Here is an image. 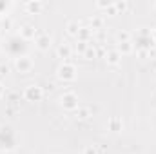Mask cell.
Returning <instances> with one entry per match:
<instances>
[{"label": "cell", "instance_id": "4fadbf2b", "mask_svg": "<svg viewBox=\"0 0 156 154\" xmlns=\"http://www.w3.org/2000/svg\"><path fill=\"white\" fill-rule=\"evenodd\" d=\"M107 129H109L111 132H120V131L123 129L122 118H118V116H111V118H109V121H107Z\"/></svg>", "mask_w": 156, "mask_h": 154}, {"label": "cell", "instance_id": "f546056e", "mask_svg": "<svg viewBox=\"0 0 156 154\" xmlns=\"http://www.w3.org/2000/svg\"><path fill=\"white\" fill-rule=\"evenodd\" d=\"M153 11H154V13H156V2H154V4H153Z\"/></svg>", "mask_w": 156, "mask_h": 154}, {"label": "cell", "instance_id": "5b68a950", "mask_svg": "<svg viewBox=\"0 0 156 154\" xmlns=\"http://www.w3.org/2000/svg\"><path fill=\"white\" fill-rule=\"evenodd\" d=\"M60 107L67 113H75L78 107H80V100H78V94L73 91H67L60 96Z\"/></svg>", "mask_w": 156, "mask_h": 154}, {"label": "cell", "instance_id": "7402d4cb", "mask_svg": "<svg viewBox=\"0 0 156 154\" xmlns=\"http://www.w3.org/2000/svg\"><path fill=\"white\" fill-rule=\"evenodd\" d=\"M127 7H129L127 0H115V11H116V15L125 13V11H127Z\"/></svg>", "mask_w": 156, "mask_h": 154}, {"label": "cell", "instance_id": "9a60e30c", "mask_svg": "<svg viewBox=\"0 0 156 154\" xmlns=\"http://www.w3.org/2000/svg\"><path fill=\"white\" fill-rule=\"evenodd\" d=\"M116 49L118 53L122 54V56H125V54H131V53H134V45H133V40L131 42H123V44H116Z\"/></svg>", "mask_w": 156, "mask_h": 154}, {"label": "cell", "instance_id": "277c9868", "mask_svg": "<svg viewBox=\"0 0 156 154\" xmlns=\"http://www.w3.org/2000/svg\"><path fill=\"white\" fill-rule=\"evenodd\" d=\"M56 78L64 83H69V82H75L76 80V65L71 64V62H62L56 69Z\"/></svg>", "mask_w": 156, "mask_h": 154}, {"label": "cell", "instance_id": "7a4b0ae2", "mask_svg": "<svg viewBox=\"0 0 156 154\" xmlns=\"http://www.w3.org/2000/svg\"><path fill=\"white\" fill-rule=\"evenodd\" d=\"M18 147V136L16 131L11 125L0 127V152H13Z\"/></svg>", "mask_w": 156, "mask_h": 154}, {"label": "cell", "instance_id": "cb8c5ba5", "mask_svg": "<svg viewBox=\"0 0 156 154\" xmlns=\"http://www.w3.org/2000/svg\"><path fill=\"white\" fill-rule=\"evenodd\" d=\"M91 44L89 42H78L76 40V45H75V49L73 51H76V54H83L85 51H87V47H89Z\"/></svg>", "mask_w": 156, "mask_h": 154}, {"label": "cell", "instance_id": "4316f807", "mask_svg": "<svg viewBox=\"0 0 156 154\" xmlns=\"http://www.w3.org/2000/svg\"><path fill=\"white\" fill-rule=\"evenodd\" d=\"M7 73H9V67L4 65V64H0V75H7Z\"/></svg>", "mask_w": 156, "mask_h": 154}, {"label": "cell", "instance_id": "ac0fdd59", "mask_svg": "<svg viewBox=\"0 0 156 154\" xmlns=\"http://www.w3.org/2000/svg\"><path fill=\"white\" fill-rule=\"evenodd\" d=\"M116 44H123V42H131L133 40V33L131 31H127V29H120L116 33Z\"/></svg>", "mask_w": 156, "mask_h": 154}, {"label": "cell", "instance_id": "3957f363", "mask_svg": "<svg viewBox=\"0 0 156 154\" xmlns=\"http://www.w3.org/2000/svg\"><path fill=\"white\" fill-rule=\"evenodd\" d=\"M133 45L136 51H153L156 47L153 35H151V29L147 27H140L136 33H133Z\"/></svg>", "mask_w": 156, "mask_h": 154}, {"label": "cell", "instance_id": "9c48e42d", "mask_svg": "<svg viewBox=\"0 0 156 154\" xmlns=\"http://www.w3.org/2000/svg\"><path fill=\"white\" fill-rule=\"evenodd\" d=\"M37 35H38V29H37L33 24H22V26H20V29H18V37H20V38H24L26 42L35 40V38H37Z\"/></svg>", "mask_w": 156, "mask_h": 154}, {"label": "cell", "instance_id": "4dcf8cb0", "mask_svg": "<svg viewBox=\"0 0 156 154\" xmlns=\"http://www.w3.org/2000/svg\"><path fill=\"white\" fill-rule=\"evenodd\" d=\"M0 37H2V29H0Z\"/></svg>", "mask_w": 156, "mask_h": 154}, {"label": "cell", "instance_id": "52a82bcc", "mask_svg": "<svg viewBox=\"0 0 156 154\" xmlns=\"http://www.w3.org/2000/svg\"><path fill=\"white\" fill-rule=\"evenodd\" d=\"M33 67H35V62H33V58H31L29 54L20 56V58L15 60V69H16L20 75H29V73L33 71Z\"/></svg>", "mask_w": 156, "mask_h": 154}, {"label": "cell", "instance_id": "e0dca14e", "mask_svg": "<svg viewBox=\"0 0 156 154\" xmlns=\"http://www.w3.org/2000/svg\"><path fill=\"white\" fill-rule=\"evenodd\" d=\"M80 22L78 20H71V22H67V26H66V29H67V35L69 37H75L76 38L78 37V31H80Z\"/></svg>", "mask_w": 156, "mask_h": 154}, {"label": "cell", "instance_id": "603a6c76", "mask_svg": "<svg viewBox=\"0 0 156 154\" xmlns=\"http://www.w3.org/2000/svg\"><path fill=\"white\" fill-rule=\"evenodd\" d=\"M96 54H98V51H96V47H94V45L91 44V45L87 47V51H85V53H83L82 56H83L85 60H94V58H96Z\"/></svg>", "mask_w": 156, "mask_h": 154}, {"label": "cell", "instance_id": "d6986e66", "mask_svg": "<svg viewBox=\"0 0 156 154\" xmlns=\"http://www.w3.org/2000/svg\"><path fill=\"white\" fill-rule=\"evenodd\" d=\"M89 27H91L93 33L98 31V29H102V27H104V18H102V16H91V18H89Z\"/></svg>", "mask_w": 156, "mask_h": 154}, {"label": "cell", "instance_id": "8992f818", "mask_svg": "<svg viewBox=\"0 0 156 154\" xmlns=\"http://www.w3.org/2000/svg\"><path fill=\"white\" fill-rule=\"evenodd\" d=\"M22 96H24V100H26V102L38 103V102L44 100V89L40 87L38 83H29V85H26V89H24Z\"/></svg>", "mask_w": 156, "mask_h": 154}, {"label": "cell", "instance_id": "2e32d148", "mask_svg": "<svg viewBox=\"0 0 156 154\" xmlns=\"http://www.w3.org/2000/svg\"><path fill=\"white\" fill-rule=\"evenodd\" d=\"M73 114H75V118H76V120H80V121H85V120H89V118L93 116V114H91V109H89V107H82V105L78 107Z\"/></svg>", "mask_w": 156, "mask_h": 154}, {"label": "cell", "instance_id": "ffe728a7", "mask_svg": "<svg viewBox=\"0 0 156 154\" xmlns=\"http://www.w3.org/2000/svg\"><path fill=\"white\" fill-rule=\"evenodd\" d=\"M11 7H13V2H9V0H0V18L7 16Z\"/></svg>", "mask_w": 156, "mask_h": 154}, {"label": "cell", "instance_id": "83f0119b", "mask_svg": "<svg viewBox=\"0 0 156 154\" xmlns=\"http://www.w3.org/2000/svg\"><path fill=\"white\" fill-rule=\"evenodd\" d=\"M4 93H5V85H4V83L0 82V98L4 96Z\"/></svg>", "mask_w": 156, "mask_h": 154}, {"label": "cell", "instance_id": "5bb4252c", "mask_svg": "<svg viewBox=\"0 0 156 154\" xmlns=\"http://www.w3.org/2000/svg\"><path fill=\"white\" fill-rule=\"evenodd\" d=\"M91 38H93V31H91V27H89V26H82L80 31H78L76 40L78 42H89V44H91Z\"/></svg>", "mask_w": 156, "mask_h": 154}, {"label": "cell", "instance_id": "6da1fadb", "mask_svg": "<svg viewBox=\"0 0 156 154\" xmlns=\"http://www.w3.org/2000/svg\"><path fill=\"white\" fill-rule=\"evenodd\" d=\"M2 49H4V53H5L7 56H11V58L16 60V58H20V56H26V54H27L29 45H27L26 40L20 38L18 35H11V37H7V38L4 40Z\"/></svg>", "mask_w": 156, "mask_h": 154}, {"label": "cell", "instance_id": "ba28073f", "mask_svg": "<svg viewBox=\"0 0 156 154\" xmlns=\"http://www.w3.org/2000/svg\"><path fill=\"white\" fill-rule=\"evenodd\" d=\"M53 45V37L49 35V33H38L37 35V38H35V47L42 51V53H45V51H49V47Z\"/></svg>", "mask_w": 156, "mask_h": 154}, {"label": "cell", "instance_id": "44dd1931", "mask_svg": "<svg viewBox=\"0 0 156 154\" xmlns=\"http://www.w3.org/2000/svg\"><path fill=\"white\" fill-rule=\"evenodd\" d=\"M113 4H115V0H96L94 2L96 9H102V11H109L113 7Z\"/></svg>", "mask_w": 156, "mask_h": 154}, {"label": "cell", "instance_id": "7c38bea8", "mask_svg": "<svg viewBox=\"0 0 156 154\" xmlns=\"http://www.w3.org/2000/svg\"><path fill=\"white\" fill-rule=\"evenodd\" d=\"M105 64L111 65V67L120 65V64H122V54L118 53L116 49H109V51L105 53Z\"/></svg>", "mask_w": 156, "mask_h": 154}, {"label": "cell", "instance_id": "d4e9b609", "mask_svg": "<svg viewBox=\"0 0 156 154\" xmlns=\"http://www.w3.org/2000/svg\"><path fill=\"white\" fill-rule=\"evenodd\" d=\"M11 26H13V20H11L9 16H4V18H2V26H0V29H11Z\"/></svg>", "mask_w": 156, "mask_h": 154}, {"label": "cell", "instance_id": "30bf717a", "mask_svg": "<svg viewBox=\"0 0 156 154\" xmlns=\"http://www.w3.org/2000/svg\"><path fill=\"white\" fill-rule=\"evenodd\" d=\"M45 7H47V4L42 2V0H27V2H24V9L29 15H40Z\"/></svg>", "mask_w": 156, "mask_h": 154}, {"label": "cell", "instance_id": "f1b7e54d", "mask_svg": "<svg viewBox=\"0 0 156 154\" xmlns=\"http://www.w3.org/2000/svg\"><path fill=\"white\" fill-rule=\"evenodd\" d=\"M151 35H153V40H154V44H156V27L151 31Z\"/></svg>", "mask_w": 156, "mask_h": 154}, {"label": "cell", "instance_id": "484cf974", "mask_svg": "<svg viewBox=\"0 0 156 154\" xmlns=\"http://www.w3.org/2000/svg\"><path fill=\"white\" fill-rule=\"evenodd\" d=\"M83 154H98V147L96 145H87L83 149Z\"/></svg>", "mask_w": 156, "mask_h": 154}, {"label": "cell", "instance_id": "8fae6325", "mask_svg": "<svg viewBox=\"0 0 156 154\" xmlns=\"http://www.w3.org/2000/svg\"><path fill=\"white\" fill-rule=\"evenodd\" d=\"M56 56L62 60V62H69V58L73 56V47L69 45V44H60L58 47H56Z\"/></svg>", "mask_w": 156, "mask_h": 154}]
</instances>
